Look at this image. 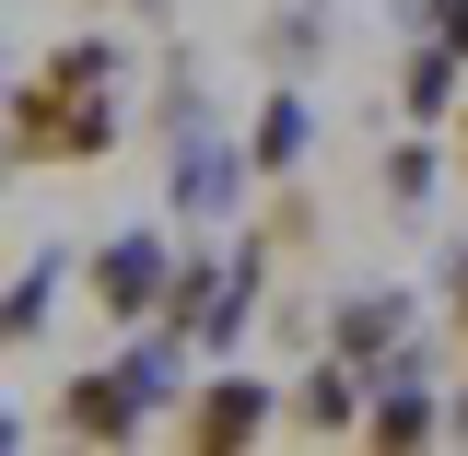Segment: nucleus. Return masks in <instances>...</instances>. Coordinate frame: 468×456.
<instances>
[{
  "instance_id": "nucleus-1",
  "label": "nucleus",
  "mask_w": 468,
  "mask_h": 456,
  "mask_svg": "<svg viewBox=\"0 0 468 456\" xmlns=\"http://www.w3.org/2000/svg\"><path fill=\"white\" fill-rule=\"evenodd\" d=\"M117 82H129L117 36H58L36 70H12V94H0V141H12V164H36V175L106 164L117 141H129Z\"/></svg>"
},
{
  "instance_id": "nucleus-2",
  "label": "nucleus",
  "mask_w": 468,
  "mask_h": 456,
  "mask_svg": "<svg viewBox=\"0 0 468 456\" xmlns=\"http://www.w3.org/2000/svg\"><path fill=\"white\" fill-rule=\"evenodd\" d=\"M176 363H187V328H176V316H141L117 363L70 375V387L48 398V433L58 445H141V433L176 409Z\"/></svg>"
},
{
  "instance_id": "nucleus-3",
  "label": "nucleus",
  "mask_w": 468,
  "mask_h": 456,
  "mask_svg": "<svg viewBox=\"0 0 468 456\" xmlns=\"http://www.w3.org/2000/svg\"><path fill=\"white\" fill-rule=\"evenodd\" d=\"M187 456H246V445H270L282 433V387L270 375H246V363H223V375H199L187 387V409L165 421Z\"/></svg>"
},
{
  "instance_id": "nucleus-4",
  "label": "nucleus",
  "mask_w": 468,
  "mask_h": 456,
  "mask_svg": "<svg viewBox=\"0 0 468 456\" xmlns=\"http://www.w3.org/2000/svg\"><path fill=\"white\" fill-rule=\"evenodd\" d=\"M165 281H176V234L165 223H129V234H106V246L82 258V304H94L106 328L165 316Z\"/></svg>"
},
{
  "instance_id": "nucleus-5",
  "label": "nucleus",
  "mask_w": 468,
  "mask_h": 456,
  "mask_svg": "<svg viewBox=\"0 0 468 456\" xmlns=\"http://www.w3.org/2000/svg\"><path fill=\"white\" fill-rule=\"evenodd\" d=\"M351 445H375V456L445 445V398H433L421 351H399V363H375V375H363V433H351Z\"/></svg>"
},
{
  "instance_id": "nucleus-6",
  "label": "nucleus",
  "mask_w": 468,
  "mask_h": 456,
  "mask_svg": "<svg viewBox=\"0 0 468 456\" xmlns=\"http://www.w3.org/2000/svg\"><path fill=\"white\" fill-rule=\"evenodd\" d=\"M282 433H304V445H351V433H363V363H340V351L316 340V363L282 387Z\"/></svg>"
},
{
  "instance_id": "nucleus-7",
  "label": "nucleus",
  "mask_w": 468,
  "mask_h": 456,
  "mask_svg": "<svg viewBox=\"0 0 468 456\" xmlns=\"http://www.w3.org/2000/svg\"><path fill=\"white\" fill-rule=\"evenodd\" d=\"M70 281H82V258H70V246H36V258L0 281V351H36V340H48V316H58Z\"/></svg>"
},
{
  "instance_id": "nucleus-8",
  "label": "nucleus",
  "mask_w": 468,
  "mask_h": 456,
  "mask_svg": "<svg viewBox=\"0 0 468 456\" xmlns=\"http://www.w3.org/2000/svg\"><path fill=\"white\" fill-rule=\"evenodd\" d=\"M328 351L340 363H399V351H421V316H410V292H351L340 316H328Z\"/></svg>"
},
{
  "instance_id": "nucleus-9",
  "label": "nucleus",
  "mask_w": 468,
  "mask_h": 456,
  "mask_svg": "<svg viewBox=\"0 0 468 456\" xmlns=\"http://www.w3.org/2000/svg\"><path fill=\"white\" fill-rule=\"evenodd\" d=\"M457 94H468V58L445 48V36H410V58H399V117H410V129H445Z\"/></svg>"
},
{
  "instance_id": "nucleus-10",
  "label": "nucleus",
  "mask_w": 468,
  "mask_h": 456,
  "mask_svg": "<svg viewBox=\"0 0 468 456\" xmlns=\"http://www.w3.org/2000/svg\"><path fill=\"white\" fill-rule=\"evenodd\" d=\"M304 153H316V106H304V82H270V106H258V129H246V164L282 187Z\"/></svg>"
},
{
  "instance_id": "nucleus-11",
  "label": "nucleus",
  "mask_w": 468,
  "mask_h": 456,
  "mask_svg": "<svg viewBox=\"0 0 468 456\" xmlns=\"http://www.w3.org/2000/svg\"><path fill=\"white\" fill-rule=\"evenodd\" d=\"M375 187H387V211H399V223H421V199H433V141L399 129V141H387V164H375Z\"/></svg>"
},
{
  "instance_id": "nucleus-12",
  "label": "nucleus",
  "mask_w": 468,
  "mask_h": 456,
  "mask_svg": "<svg viewBox=\"0 0 468 456\" xmlns=\"http://www.w3.org/2000/svg\"><path fill=\"white\" fill-rule=\"evenodd\" d=\"M258 58H270V70H304V58H316V12H270V36H258Z\"/></svg>"
},
{
  "instance_id": "nucleus-13",
  "label": "nucleus",
  "mask_w": 468,
  "mask_h": 456,
  "mask_svg": "<svg viewBox=\"0 0 468 456\" xmlns=\"http://www.w3.org/2000/svg\"><path fill=\"white\" fill-rule=\"evenodd\" d=\"M410 36H445L468 58V0H410Z\"/></svg>"
},
{
  "instance_id": "nucleus-14",
  "label": "nucleus",
  "mask_w": 468,
  "mask_h": 456,
  "mask_svg": "<svg viewBox=\"0 0 468 456\" xmlns=\"http://www.w3.org/2000/svg\"><path fill=\"white\" fill-rule=\"evenodd\" d=\"M445 316H457V328H468V246H457V258H445Z\"/></svg>"
},
{
  "instance_id": "nucleus-15",
  "label": "nucleus",
  "mask_w": 468,
  "mask_h": 456,
  "mask_svg": "<svg viewBox=\"0 0 468 456\" xmlns=\"http://www.w3.org/2000/svg\"><path fill=\"white\" fill-rule=\"evenodd\" d=\"M445 445H468V387H457V409H445Z\"/></svg>"
},
{
  "instance_id": "nucleus-16",
  "label": "nucleus",
  "mask_w": 468,
  "mask_h": 456,
  "mask_svg": "<svg viewBox=\"0 0 468 456\" xmlns=\"http://www.w3.org/2000/svg\"><path fill=\"white\" fill-rule=\"evenodd\" d=\"M445 129H457V164H468V94H457V117H445Z\"/></svg>"
},
{
  "instance_id": "nucleus-17",
  "label": "nucleus",
  "mask_w": 468,
  "mask_h": 456,
  "mask_svg": "<svg viewBox=\"0 0 468 456\" xmlns=\"http://www.w3.org/2000/svg\"><path fill=\"white\" fill-rule=\"evenodd\" d=\"M0 445H24V421H12V409H0Z\"/></svg>"
},
{
  "instance_id": "nucleus-18",
  "label": "nucleus",
  "mask_w": 468,
  "mask_h": 456,
  "mask_svg": "<svg viewBox=\"0 0 468 456\" xmlns=\"http://www.w3.org/2000/svg\"><path fill=\"white\" fill-rule=\"evenodd\" d=\"M129 12H165V0H129Z\"/></svg>"
},
{
  "instance_id": "nucleus-19",
  "label": "nucleus",
  "mask_w": 468,
  "mask_h": 456,
  "mask_svg": "<svg viewBox=\"0 0 468 456\" xmlns=\"http://www.w3.org/2000/svg\"><path fill=\"white\" fill-rule=\"evenodd\" d=\"M0 94H12V82H0Z\"/></svg>"
}]
</instances>
